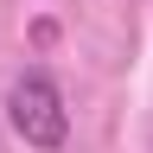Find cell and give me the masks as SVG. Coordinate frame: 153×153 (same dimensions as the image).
I'll use <instances>...</instances> for the list:
<instances>
[{"label": "cell", "instance_id": "6da1fadb", "mask_svg": "<svg viewBox=\"0 0 153 153\" xmlns=\"http://www.w3.org/2000/svg\"><path fill=\"white\" fill-rule=\"evenodd\" d=\"M7 128H13L26 147H38V153H57V147L70 140L64 89H57L45 70H19L13 83H7Z\"/></svg>", "mask_w": 153, "mask_h": 153}]
</instances>
